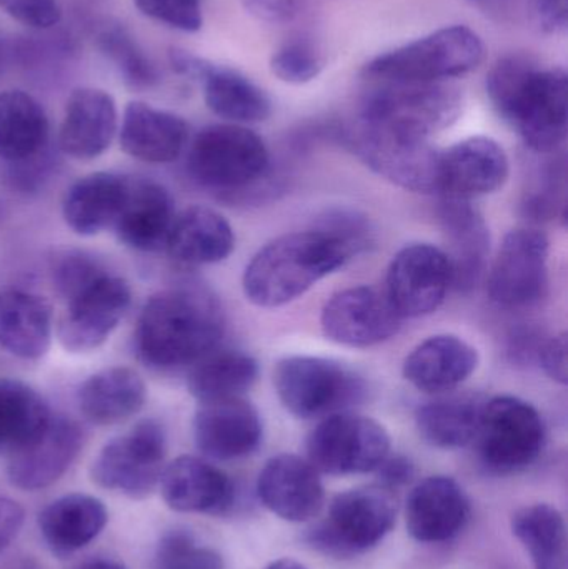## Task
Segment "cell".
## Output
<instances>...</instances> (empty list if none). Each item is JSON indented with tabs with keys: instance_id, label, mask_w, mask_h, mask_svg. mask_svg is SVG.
<instances>
[{
	"instance_id": "6da1fadb",
	"label": "cell",
	"mask_w": 568,
	"mask_h": 569,
	"mask_svg": "<svg viewBox=\"0 0 568 569\" xmlns=\"http://www.w3.org/2000/svg\"><path fill=\"white\" fill-rule=\"evenodd\" d=\"M494 109L539 153L556 152L568 132V79L562 67L529 56H507L487 73Z\"/></svg>"
},
{
	"instance_id": "7a4b0ae2",
	"label": "cell",
	"mask_w": 568,
	"mask_h": 569,
	"mask_svg": "<svg viewBox=\"0 0 568 569\" xmlns=\"http://www.w3.org/2000/svg\"><path fill=\"white\" fill-rule=\"evenodd\" d=\"M222 335L223 313L217 298L203 288L179 287L147 301L133 340L146 367L176 370L216 350Z\"/></svg>"
},
{
	"instance_id": "3957f363",
	"label": "cell",
	"mask_w": 568,
	"mask_h": 569,
	"mask_svg": "<svg viewBox=\"0 0 568 569\" xmlns=\"http://www.w3.org/2000/svg\"><path fill=\"white\" fill-rule=\"evenodd\" d=\"M356 253L336 237L313 229L289 233L259 250L243 273L247 300L279 308L346 266Z\"/></svg>"
},
{
	"instance_id": "277c9868",
	"label": "cell",
	"mask_w": 568,
	"mask_h": 569,
	"mask_svg": "<svg viewBox=\"0 0 568 569\" xmlns=\"http://www.w3.org/2000/svg\"><path fill=\"white\" fill-rule=\"evenodd\" d=\"M486 43L467 26H447L406 46L380 53L363 66L369 82H449L479 69Z\"/></svg>"
},
{
	"instance_id": "5b68a950",
	"label": "cell",
	"mask_w": 568,
	"mask_h": 569,
	"mask_svg": "<svg viewBox=\"0 0 568 569\" xmlns=\"http://www.w3.org/2000/svg\"><path fill=\"white\" fill-rule=\"evenodd\" d=\"M462 90L449 82H372L357 119L397 136L430 140L459 120Z\"/></svg>"
},
{
	"instance_id": "8992f818",
	"label": "cell",
	"mask_w": 568,
	"mask_h": 569,
	"mask_svg": "<svg viewBox=\"0 0 568 569\" xmlns=\"http://www.w3.org/2000/svg\"><path fill=\"white\" fill-rule=\"evenodd\" d=\"M270 156L262 137L239 123L200 130L189 150V172L217 192L249 189L269 172Z\"/></svg>"
},
{
	"instance_id": "52a82bcc",
	"label": "cell",
	"mask_w": 568,
	"mask_h": 569,
	"mask_svg": "<svg viewBox=\"0 0 568 569\" xmlns=\"http://www.w3.org/2000/svg\"><path fill=\"white\" fill-rule=\"evenodd\" d=\"M273 387L283 407L303 420L342 413L366 393L363 381L339 361L307 355L280 360Z\"/></svg>"
},
{
	"instance_id": "ba28073f",
	"label": "cell",
	"mask_w": 568,
	"mask_h": 569,
	"mask_svg": "<svg viewBox=\"0 0 568 569\" xmlns=\"http://www.w3.org/2000/svg\"><path fill=\"white\" fill-rule=\"evenodd\" d=\"M397 501L383 487L357 488L337 495L329 517L310 535V543L337 557H352L377 547L396 525Z\"/></svg>"
},
{
	"instance_id": "9c48e42d",
	"label": "cell",
	"mask_w": 568,
	"mask_h": 569,
	"mask_svg": "<svg viewBox=\"0 0 568 569\" xmlns=\"http://www.w3.org/2000/svg\"><path fill=\"white\" fill-rule=\"evenodd\" d=\"M480 458L490 470L512 473L532 465L546 443V425L539 411L516 397L484 401L476 440Z\"/></svg>"
},
{
	"instance_id": "30bf717a",
	"label": "cell",
	"mask_w": 568,
	"mask_h": 569,
	"mask_svg": "<svg viewBox=\"0 0 568 569\" xmlns=\"http://www.w3.org/2000/svg\"><path fill=\"white\" fill-rule=\"evenodd\" d=\"M347 146L373 172L417 193L439 192L440 150L430 140L410 139L357 119L346 132Z\"/></svg>"
},
{
	"instance_id": "8fae6325",
	"label": "cell",
	"mask_w": 568,
	"mask_h": 569,
	"mask_svg": "<svg viewBox=\"0 0 568 569\" xmlns=\"http://www.w3.org/2000/svg\"><path fill=\"white\" fill-rule=\"evenodd\" d=\"M309 463L320 473H372L390 453L382 425L360 415L336 413L320 421L307 440Z\"/></svg>"
},
{
	"instance_id": "7c38bea8",
	"label": "cell",
	"mask_w": 568,
	"mask_h": 569,
	"mask_svg": "<svg viewBox=\"0 0 568 569\" xmlns=\"http://www.w3.org/2000/svg\"><path fill=\"white\" fill-rule=\"evenodd\" d=\"M166 451L162 427L153 420L140 421L129 433L113 438L100 450L90 477L103 490L140 500L159 485Z\"/></svg>"
},
{
	"instance_id": "4fadbf2b",
	"label": "cell",
	"mask_w": 568,
	"mask_h": 569,
	"mask_svg": "<svg viewBox=\"0 0 568 569\" xmlns=\"http://www.w3.org/2000/svg\"><path fill=\"white\" fill-rule=\"evenodd\" d=\"M549 240L539 230H512L490 269V298L507 308L537 303L549 287Z\"/></svg>"
},
{
	"instance_id": "5bb4252c",
	"label": "cell",
	"mask_w": 568,
	"mask_h": 569,
	"mask_svg": "<svg viewBox=\"0 0 568 569\" xmlns=\"http://www.w3.org/2000/svg\"><path fill=\"white\" fill-rule=\"evenodd\" d=\"M452 287V267L444 250L413 243L393 257L387 272L386 295L402 318L434 313Z\"/></svg>"
},
{
	"instance_id": "9a60e30c",
	"label": "cell",
	"mask_w": 568,
	"mask_h": 569,
	"mask_svg": "<svg viewBox=\"0 0 568 569\" xmlns=\"http://www.w3.org/2000/svg\"><path fill=\"white\" fill-rule=\"evenodd\" d=\"M170 63L180 76L202 83L207 107L232 123H259L272 116L269 93L232 67L219 66L187 50L173 49Z\"/></svg>"
},
{
	"instance_id": "2e32d148",
	"label": "cell",
	"mask_w": 568,
	"mask_h": 569,
	"mask_svg": "<svg viewBox=\"0 0 568 569\" xmlns=\"http://www.w3.org/2000/svg\"><path fill=\"white\" fill-rule=\"evenodd\" d=\"M400 317L386 291L352 287L333 295L322 310L323 335L343 347L369 348L400 330Z\"/></svg>"
},
{
	"instance_id": "e0dca14e",
	"label": "cell",
	"mask_w": 568,
	"mask_h": 569,
	"mask_svg": "<svg viewBox=\"0 0 568 569\" xmlns=\"http://www.w3.org/2000/svg\"><path fill=\"white\" fill-rule=\"evenodd\" d=\"M129 284L120 277L109 276L67 301L59 321V341L67 351L83 353L106 343L130 307Z\"/></svg>"
},
{
	"instance_id": "ac0fdd59",
	"label": "cell",
	"mask_w": 568,
	"mask_h": 569,
	"mask_svg": "<svg viewBox=\"0 0 568 569\" xmlns=\"http://www.w3.org/2000/svg\"><path fill=\"white\" fill-rule=\"evenodd\" d=\"M506 150L490 137H469L440 152L439 192L472 200L502 189L509 179Z\"/></svg>"
},
{
	"instance_id": "d6986e66",
	"label": "cell",
	"mask_w": 568,
	"mask_h": 569,
	"mask_svg": "<svg viewBox=\"0 0 568 569\" xmlns=\"http://www.w3.org/2000/svg\"><path fill=\"white\" fill-rule=\"evenodd\" d=\"M82 445L79 423L66 415H52L36 440L9 457L10 483L23 491L50 487L69 470Z\"/></svg>"
},
{
	"instance_id": "ffe728a7",
	"label": "cell",
	"mask_w": 568,
	"mask_h": 569,
	"mask_svg": "<svg viewBox=\"0 0 568 569\" xmlns=\"http://www.w3.org/2000/svg\"><path fill=\"white\" fill-rule=\"evenodd\" d=\"M197 448L213 460L249 457L262 441V421L252 403L239 398L200 403L193 418Z\"/></svg>"
},
{
	"instance_id": "44dd1931",
	"label": "cell",
	"mask_w": 568,
	"mask_h": 569,
	"mask_svg": "<svg viewBox=\"0 0 568 569\" xmlns=\"http://www.w3.org/2000/svg\"><path fill=\"white\" fill-rule=\"evenodd\" d=\"M257 495L267 510L292 523L312 520L326 501L319 471L297 455L270 458L257 480Z\"/></svg>"
},
{
	"instance_id": "7402d4cb",
	"label": "cell",
	"mask_w": 568,
	"mask_h": 569,
	"mask_svg": "<svg viewBox=\"0 0 568 569\" xmlns=\"http://www.w3.org/2000/svg\"><path fill=\"white\" fill-rule=\"evenodd\" d=\"M469 518V498L454 478H427L407 498V530L420 543L452 540L466 528Z\"/></svg>"
},
{
	"instance_id": "603a6c76",
	"label": "cell",
	"mask_w": 568,
	"mask_h": 569,
	"mask_svg": "<svg viewBox=\"0 0 568 569\" xmlns=\"http://www.w3.org/2000/svg\"><path fill=\"white\" fill-rule=\"evenodd\" d=\"M159 485L167 507L179 513L222 515L236 498L232 481L222 470L187 455L163 468Z\"/></svg>"
},
{
	"instance_id": "cb8c5ba5",
	"label": "cell",
	"mask_w": 568,
	"mask_h": 569,
	"mask_svg": "<svg viewBox=\"0 0 568 569\" xmlns=\"http://www.w3.org/2000/svg\"><path fill=\"white\" fill-rule=\"evenodd\" d=\"M119 126L113 97L102 89L80 87L70 93L66 103L59 147L77 160H92L102 156Z\"/></svg>"
},
{
	"instance_id": "d4e9b609",
	"label": "cell",
	"mask_w": 568,
	"mask_h": 569,
	"mask_svg": "<svg viewBox=\"0 0 568 569\" xmlns=\"http://www.w3.org/2000/svg\"><path fill=\"white\" fill-rule=\"evenodd\" d=\"M176 220L172 196L153 180L129 179L113 229L120 242L139 252L166 249Z\"/></svg>"
},
{
	"instance_id": "484cf974",
	"label": "cell",
	"mask_w": 568,
	"mask_h": 569,
	"mask_svg": "<svg viewBox=\"0 0 568 569\" xmlns=\"http://www.w3.org/2000/svg\"><path fill=\"white\" fill-rule=\"evenodd\" d=\"M127 156L149 163L179 159L189 140V126L182 117L146 102H130L123 110L119 132Z\"/></svg>"
},
{
	"instance_id": "4316f807",
	"label": "cell",
	"mask_w": 568,
	"mask_h": 569,
	"mask_svg": "<svg viewBox=\"0 0 568 569\" xmlns=\"http://www.w3.org/2000/svg\"><path fill=\"white\" fill-rule=\"evenodd\" d=\"M479 367L472 345L454 335H436L413 348L403 361V377L417 390L446 393L469 380Z\"/></svg>"
},
{
	"instance_id": "83f0119b",
	"label": "cell",
	"mask_w": 568,
	"mask_h": 569,
	"mask_svg": "<svg viewBox=\"0 0 568 569\" xmlns=\"http://www.w3.org/2000/svg\"><path fill=\"white\" fill-rule=\"evenodd\" d=\"M440 222L449 239L452 287L470 290L482 279L490 252V236L482 213L470 200L444 197Z\"/></svg>"
},
{
	"instance_id": "f1b7e54d",
	"label": "cell",
	"mask_w": 568,
	"mask_h": 569,
	"mask_svg": "<svg viewBox=\"0 0 568 569\" xmlns=\"http://www.w3.org/2000/svg\"><path fill=\"white\" fill-rule=\"evenodd\" d=\"M107 520L109 513L99 498L72 493L40 511L39 530L52 553L69 557L92 543L102 533Z\"/></svg>"
},
{
	"instance_id": "f546056e",
	"label": "cell",
	"mask_w": 568,
	"mask_h": 569,
	"mask_svg": "<svg viewBox=\"0 0 568 569\" xmlns=\"http://www.w3.org/2000/svg\"><path fill=\"white\" fill-rule=\"evenodd\" d=\"M52 340V308L39 295L0 291V347L23 360H37Z\"/></svg>"
},
{
	"instance_id": "4dcf8cb0",
	"label": "cell",
	"mask_w": 568,
	"mask_h": 569,
	"mask_svg": "<svg viewBox=\"0 0 568 569\" xmlns=\"http://www.w3.org/2000/svg\"><path fill=\"white\" fill-rule=\"evenodd\" d=\"M236 247V236L226 217L207 207H189L176 216L167 252L187 266H210L226 260Z\"/></svg>"
},
{
	"instance_id": "1f68e13d",
	"label": "cell",
	"mask_w": 568,
	"mask_h": 569,
	"mask_svg": "<svg viewBox=\"0 0 568 569\" xmlns=\"http://www.w3.org/2000/svg\"><path fill=\"white\" fill-rule=\"evenodd\" d=\"M127 186V177L110 172L89 173L77 180L63 197L67 226L83 237L97 236L113 227L126 200Z\"/></svg>"
},
{
	"instance_id": "d6a6232c",
	"label": "cell",
	"mask_w": 568,
	"mask_h": 569,
	"mask_svg": "<svg viewBox=\"0 0 568 569\" xmlns=\"http://www.w3.org/2000/svg\"><path fill=\"white\" fill-rule=\"evenodd\" d=\"M146 398L142 378L126 367L107 368L92 375L77 395L83 417L100 427L129 420L142 410Z\"/></svg>"
},
{
	"instance_id": "836d02e7",
	"label": "cell",
	"mask_w": 568,
	"mask_h": 569,
	"mask_svg": "<svg viewBox=\"0 0 568 569\" xmlns=\"http://www.w3.org/2000/svg\"><path fill=\"white\" fill-rule=\"evenodd\" d=\"M49 119L43 107L23 90L0 92V159L29 162L49 142Z\"/></svg>"
},
{
	"instance_id": "e575fe53",
	"label": "cell",
	"mask_w": 568,
	"mask_h": 569,
	"mask_svg": "<svg viewBox=\"0 0 568 569\" xmlns=\"http://www.w3.org/2000/svg\"><path fill=\"white\" fill-rule=\"evenodd\" d=\"M259 377V363L236 350L210 351L192 365L187 388L200 403L242 397Z\"/></svg>"
},
{
	"instance_id": "d590c367",
	"label": "cell",
	"mask_w": 568,
	"mask_h": 569,
	"mask_svg": "<svg viewBox=\"0 0 568 569\" xmlns=\"http://www.w3.org/2000/svg\"><path fill=\"white\" fill-rule=\"evenodd\" d=\"M43 398L23 381L0 378V457H12L49 423Z\"/></svg>"
},
{
	"instance_id": "8d00e7d4",
	"label": "cell",
	"mask_w": 568,
	"mask_h": 569,
	"mask_svg": "<svg viewBox=\"0 0 568 569\" xmlns=\"http://www.w3.org/2000/svg\"><path fill=\"white\" fill-rule=\"evenodd\" d=\"M484 401L476 397H447L417 410L416 421L427 443L444 450L467 447L476 440Z\"/></svg>"
},
{
	"instance_id": "74e56055",
	"label": "cell",
	"mask_w": 568,
	"mask_h": 569,
	"mask_svg": "<svg viewBox=\"0 0 568 569\" xmlns=\"http://www.w3.org/2000/svg\"><path fill=\"white\" fill-rule=\"evenodd\" d=\"M512 531L536 569H567V527L564 515L550 505L517 511Z\"/></svg>"
},
{
	"instance_id": "f35d334b",
	"label": "cell",
	"mask_w": 568,
	"mask_h": 569,
	"mask_svg": "<svg viewBox=\"0 0 568 569\" xmlns=\"http://www.w3.org/2000/svg\"><path fill=\"white\" fill-rule=\"evenodd\" d=\"M100 47L130 86L150 87L159 79L156 67L147 59L139 43L120 27L106 30L100 36Z\"/></svg>"
},
{
	"instance_id": "ab89813d",
	"label": "cell",
	"mask_w": 568,
	"mask_h": 569,
	"mask_svg": "<svg viewBox=\"0 0 568 569\" xmlns=\"http://www.w3.org/2000/svg\"><path fill=\"white\" fill-rule=\"evenodd\" d=\"M322 50L309 39H292L273 52L270 70L277 79L290 86L312 82L326 69Z\"/></svg>"
},
{
	"instance_id": "60d3db41",
	"label": "cell",
	"mask_w": 568,
	"mask_h": 569,
	"mask_svg": "<svg viewBox=\"0 0 568 569\" xmlns=\"http://www.w3.org/2000/svg\"><path fill=\"white\" fill-rule=\"evenodd\" d=\"M156 569H223L220 555L200 547L192 535L170 531L157 548Z\"/></svg>"
},
{
	"instance_id": "b9f144b4",
	"label": "cell",
	"mask_w": 568,
	"mask_h": 569,
	"mask_svg": "<svg viewBox=\"0 0 568 569\" xmlns=\"http://www.w3.org/2000/svg\"><path fill=\"white\" fill-rule=\"evenodd\" d=\"M106 276L107 272L99 260L83 252L66 253L53 267V283L60 297L66 298L67 301L72 300Z\"/></svg>"
},
{
	"instance_id": "7bdbcfd3",
	"label": "cell",
	"mask_w": 568,
	"mask_h": 569,
	"mask_svg": "<svg viewBox=\"0 0 568 569\" xmlns=\"http://www.w3.org/2000/svg\"><path fill=\"white\" fill-rule=\"evenodd\" d=\"M137 9L157 22L182 32H199L203 16L200 0H133Z\"/></svg>"
},
{
	"instance_id": "ee69618b",
	"label": "cell",
	"mask_w": 568,
	"mask_h": 569,
	"mask_svg": "<svg viewBox=\"0 0 568 569\" xmlns=\"http://www.w3.org/2000/svg\"><path fill=\"white\" fill-rule=\"evenodd\" d=\"M317 229L336 237L346 243L353 253L369 249L372 243V230L366 217L352 210H332L322 217Z\"/></svg>"
},
{
	"instance_id": "f6af8a7d",
	"label": "cell",
	"mask_w": 568,
	"mask_h": 569,
	"mask_svg": "<svg viewBox=\"0 0 568 569\" xmlns=\"http://www.w3.org/2000/svg\"><path fill=\"white\" fill-rule=\"evenodd\" d=\"M0 9L22 26L37 30L57 26L62 17L57 0H0Z\"/></svg>"
},
{
	"instance_id": "bcb514c9",
	"label": "cell",
	"mask_w": 568,
	"mask_h": 569,
	"mask_svg": "<svg viewBox=\"0 0 568 569\" xmlns=\"http://www.w3.org/2000/svg\"><path fill=\"white\" fill-rule=\"evenodd\" d=\"M530 19L539 32L560 36L568 27V0H530Z\"/></svg>"
},
{
	"instance_id": "7dc6e473",
	"label": "cell",
	"mask_w": 568,
	"mask_h": 569,
	"mask_svg": "<svg viewBox=\"0 0 568 569\" xmlns=\"http://www.w3.org/2000/svg\"><path fill=\"white\" fill-rule=\"evenodd\" d=\"M537 357H539L540 367L546 370L552 380L559 381V383L567 385V335L560 333L557 337L550 338V340L540 343L539 350H537Z\"/></svg>"
},
{
	"instance_id": "c3c4849f",
	"label": "cell",
	"mask_w": 568,
	"mask_h": 569,
	"mask_svg": "<svg viewBox=\"0 0 568 569\" xmlns=\"http://www.w3.org/2000/svg\"><path fill=\"white\" fill-rule=\"evenodd\" d=\"M247 12L267 23H286L297 13V0H240Z\"/></svg>"
},
{
	"instance_id": "681fc988",
	"label": "cell",
	"mask_w": 568,
	"mask_h": 569,
	"mask_svg": "<svg viewBox=\"0 0 568 569\" xmlns=\"http://www.w3.org/2000/svg\"><path fill=\"white\" fill-rule=\"evenodd\" d=\"M376 471L379 473L380 487L392 491L393 488L403 487L412 480L413 465L406 457H390L389 455Z\"/></svg>"
},
{
	"instance_id": "f907efd6",
	"label": "cell",
	"mask_w": 568,
	"mask_h": 569,
	"mask_svg": "<svg viewBox=\"0 0 568 569\" xmlns=\"http://www.w3.org/2000/svg\"><path fill=\"white\" fill-rule=\"evenodd\" d=\"M22 525V507L9 498L0 497V553L16 540Z\"/></svg>"
},
{
	"instance_id": "816d5d0a",
	"label": "cell",
	"mask_w": 568,
	"mask_h": 569,
	"mask_svg": "<svg viewBox=\"0 0 568 569\" xmlns=\"http://www.w3.org/2000/svg\"><path fill=\"white\" fill-rule=\"evenodd\" d=\"M79 569H126V567L112 560H92L82 565Z\"/></svg>"
},
{
	"instance_id": "f5cc1de1",
	"label": "cell",
	"mask_w": 568,
	"mask_h": 569,
	"mask_svg": "<svg viewBox=\"0 0 568 569\" xmlns=\"http://www.w3.org/2000/svg\"><path fill=\"white\" fill-rule=\"evenodd\" d=\"M263 569H307L299 561L290 560V558H282V560L273 561L269 567Z\"/></svg>"
},
{
	"instance_id": "db71d44e",
	"label": "cell",
	"mask_w": 568,
	"mask_h": 569,
	"mask_svg": "<svg viewBox=\"0 0 568 569\" xmlns=\"http://www.w3.org/2000/svg\"><path fill=\"white\" fill-rule=\"evenodd\" d=\"M6 47H3V43H0V72H2L3 62H6Z\"/></svg>"
},
{
	"instance_id": "11a10c76",
	"label": "cell",
	"mask_w": 568,
	"mask_h": 569,
	"mask_svg": "<svg viewBox=\"0 0 568 569\" xmlns=\"http://www.w3.org/2000/svg\"><path fill=\"white\" fill-rule=\"evenodd\" d=\"M472 2H479V0H472Z\"/></svg>"
}]
</instances>
